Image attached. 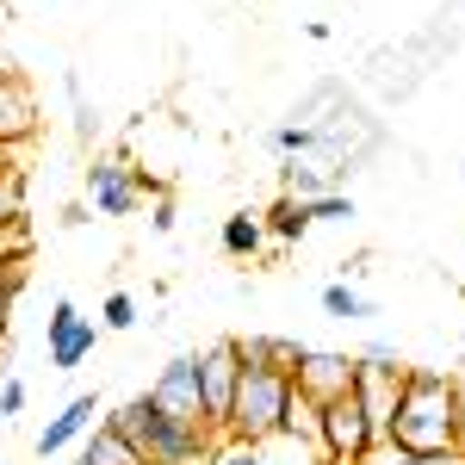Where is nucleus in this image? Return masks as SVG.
<instances>
[{"instance_id":"5701e85b","label":"nucleus","mask_w":465,"mask_h":465,"mask_svg":"<svg viewBox=\"0 0 465 465\" xmlns=\"http://www.w3.org/2000/svg\"><path fill=\"white\" fill-rule=\"evenodd\" d=\"M0 261H32V223L25 217L0 223Z\"/></svg>"},{"instance_id":"7c9ffc66","label":"nucleus","mask_w":465,"mask_h":465,"mask_svg":"<svg viewBox=\"0 0 465 465\" xmlns=\"http://www.w3.org/2000/svg\"><path fill=\"white\" fill-rule=\"evenodd\" d=\"M69 465H87V460H81V453H74V460H69Z\"/></svg>"},{"instance_id":"9d476101","label":"nucleus","mask_w":465,"mask_h":465,"mask_svg":"<svg viewBox=\"0 0 465 465\" xmlns=\"http://www.w3.org/2000/svg\"><path fill=\"white\" fill-rule=\"evenodd\" d=\"M37 137V94L19 69H0V155L25 149Z\"/></svg>"},{"instance_id":"6e6552de","label":"nucleus","mask_w":465,"mask_h":465,"mask_svg":"<svg viewBox=\"0 0 465 465\" xmlns=\"http://www.w3.org/2000/svg\"><path fill=\"white\" fill-rule=\"evenodd\" d=\"M149 403L162 410V416H174L186 429H205V397H199V354H174L155 379H149ZM212 434V429H205Z\"/></svg>"},{"instance_id":"ddd939ff","label":"nucleus","mask_w":465,"mask_h":465,"mask_svg":"<svg viewBox=\"0 0 465 465\" xmlns=\"http://www.w3.org/2000/svg\"><path fill=\"white\" fill-rule=\"evenodd\" d=\"M236 354H242V366H267V372H286L292 379L304 341H292V335H236Z\"/></svg>"},{"instance_id":"bb28decb","label":"nucleus","mask_w":465,"mask_h":465,"mask_svg":"<svg viewBox=\"0 0 465 465\" xmlns=\"http://www.w3.org/2000/svg\"><path fill=\"white\" fill-rule=\"evenodd\" d=\"M354 465H416V453H410V447H397V440H372Z\"/></svg>"},{"instance_id":"473e14b6","label":"nucleus","mask_w":465,"mask_h":465,"mask_svg":"<svg viewBox=\"0 0 465 465\" xmlns=\"http://www.w3.org/2000/svg\"><path fill=\"white\" fill-rule=\"evenodd\" d=\"M0 354H6V341H0Z\"/></svg>"},{"instance_id":"4468645a","label":"nucleus","mask_w":465,"mask_h":465,"mask_svg":"<svg viewBox=\"0 0 465 465\" xmlns=\"http://www.w3.org/2000/svg\"><path fill=\"white\" fill-rule=\"evenodd\" d=\"M217 249L230 254V261H254V254L267 249V223H261V212H230L223 223H217Z\"/></svg>"},{"instance_id":"423d86ee","label":"nucleus","mask_w":465,"mask_h":465,"mask_svg":"<svg viewBox=\"0 0 465 465\" xmlns=\"http://www.w3.org/2000/svg\"><path fill=\"white\" fill-rule=\"evenodd\" d=\"M236 379H242V354H236V335H217L212 348L199 354V397H205V429H212V440L230 429Z\"/></svg>"},{"instance_id":"a878e982","label":"nucleus","mask_w":465,"mask_h":465,"mask_svg":"<svg viewBox=\"0 0 465 465\" xmlns=\"http://www.w3.org/2000/svg\"><path fill=\"white\" fill-rule=\"evenodd\" d=\"M13 217H25V186L6 168V174H0V223H13Z\"/></svg>"},{"instance_id":"dca6fc26","label":"nucleus","mask_w":465,"mask_h":465,"mask_svg":"<svg viewBox=\"0 0 465 465\" xmlns=\"http://www.w3.org/2000/svg\"><path fill=\"white\" fill-rule=\"evenodd\" d=\"M322 317L366 322V317H379V311H372V298H366V292H354L348 280H329V286H322Z\"/></svg>"},{"instance_id":"c756f323","label":"nucleus","mask_w":465,"mask_h":465,"mask_svg":"<svg viewBox=\"0 0 465 465\" xmlns=\"http://www.w3.org/2000/svg\"><path fill=\"white\" fill-rule=\"evenodd\" d=\"M416 465H465V447H440V453H416Z\"/></svg>"},{"instance_id":"f3484780","label":"nucleus","mask_w":465,"mask_h":465,"mask_svg":"<svg viewBox=\"0 0 465 465\" xmlns=\"http://www.w3.org/2000/svg\"><path fill=\"white\" fill-rule=\"evenodd\" d=\"M280 440H298V447H317V403L292 385L286 397V416H280Z\"/></svg>"},{"instance_id":"20e7f679","label":"nucleus","mask_w":465,"mask_h":465,"mask_svg":"<svg viewBox=\"0 0 465 465\" xmlns=\"http://www.w3.org/2000/svg\"><path fill=\"white\" fill-rule=\"evenodd\" d=\"M81 193H87V212L131 217L149 193L162 199V180H149V168H137L131 155H94V162H87V174H81Z\"/></svg>"},{"instance_id":"b1692460","label":"nucleus","mask_w":465,"mask_h":465,"mask_svg":"<svg viewBox=\"0 0 465 465\" xmlns=\"http://www.w3.org/2000/svg\"><path fill=\"white\" fill-rule=\"evenodd\" d=\"M267 143H273V149L292 162V155H311V149H317V131H311V124H280Z\"/></svg>"},{"instance_id":"4be33fe9","label":"nucleus","mask_w":465,"mask_h":465,"mask_svg":"<svg viewBox=\"0 0 465 465\" xmlns=\"http://www.w3.org/2000/svg\"><path fill=\"white\" fill-rule=\"evenodd\" d=\"M304 212H311V223H348L354 217V199L348 193H322V199H304Z\"/></svg>"},{"instance_id":"f8f14e48","label":"nucleus","mask_w":465,"mask_h":465,"mask_svg":"<svg viewBox=\"0 0 465 465\" xmlns=\"http://www.w3.org/2000/svg\"><path fill=\"white\" fill-rule=\"evenodd\" d=\"M354 397H360V410H366V422H372V434H379V440H391L397 397H403V372H366V366H360Z\"/></svg>"},{"instance_id":"7ed1b4c3","label":"nucleus","mask_w":465,"mask_h":465,"mask_svg":"<svg viewBox=\"0 0 465 465\" xmlns=\"http://www.w3.org/2000/svg\"><path fill=\"white\" fill-rule=\"evenodd\" d=\"M286 397H292V379L286 372H267V366H242L236 379V403H230V429L236 440H273L280 434V416H286Z\"/></svg>"},{"instance_id":"aec40b11","label":"nucleus","mask_w":465,"mask_h":465,"mask_svg":"<svg viewBox=\"0 0 465 465\" xmlns=\"http://www.w3.org/2000/svg\"><path fill=\"white\" fill-rule=\"evenodd\" d=\"M100 329H112V335L137 329V298H131V292H106V304H100Z\"/></svg>"},{"instance_id":"f257e3e1","label":"nucleus","mask_w":465,"mask_h":465,"mask_svg":"<svg viewBox=\"0 0 465 465\" xmlns=\"http://www.w3.org/2000/svg\"><path fill=\"white\" fill-rule=\"evenodd\" d=\"M465 434V391L453 372H434V366H410L403 372V397H397V422L391 440L410 453H440V447H460Z\"/></svg>"},{"instance_id":"9b49d317","label":"nucleus","mask_w":465,"mask_h":465,"mask_svg":"<svg viewBox=\"0 0 465 465\" xmlns=\"http://www.w3.org/2000/svg\"><path fill=\"white\" fill-rule=\"evenodd\" d=\"M94 410H100V391H74L69 403H63V410H56V416L37 429V440H32L37 460H56V453H69L74 440L94 429Z\"/></svg>"},{"instance_id":"f03ea898","label":"nucleus","mask_w":465,"mask_h":465,"mask_svg":"<svg viewBox=\"0 0 465 465\" xmlns=\"http://www.w3.org/2000/svg\"><path fill=\"white\" fill-rule=\"evenodd\" d=\"M106 422L124 434L149 465H199V460H205V447H212V434H205V429H186V422H174V416H162L149 397L118 403Z\"/></svg>"},{"instance_id":"0eeeda50","label":"nucleus","mask_w":465,"mask_h":465,"mask_svg":"<svg viewBox=\"0 0 465 465\" xmlns=\"http://www.w3.org/2000/svg\"><path fill=\"white\" fill-rule=\"evenodd\" d=\"M100 348V322L81 317L74 298H56L50 304V322H44V354H50V372H74L87 366V354Z\"/></svg>"},{"instance_id":"393cba45","label":"nucleus","mask_w":465,"mask_h":465,"mask_svg":"<svg viewBox=\"0 0 465 465\" xmlns=\"http://www.w3.org/2000/svg\"><path fill=\"white\" fill-rule=\"evenodd\" d=\"M354 360L366 366V372H410V366H403V354H397V341H366Z\"/></svg>"},{"instance_id":"1a4fd4ad","label":"nucleus","mask_w":465,"mask_h":465,"mask_svg":"<svg viewBox=\"0 0 465 465\" xmlns=\"http://www.w3.org/2000/svg\"><path fill=\"white\" fill-rule=\"evenodd\" d=\"M360 379V360L341 354V348H304L298 366H292V385L311 397V403H335V397H348Z\"/></svg>"},{"instance_id":"a211bd4d","label":"nucleus","mask_w":465,"mask_h":465,"mask_svg":"<svg viewBox=\"0 0 465 465\" xmlns=\"http://www.w3.org/2000/svg\"><path fill=\"white\" fill-rule=\"evenodd\" d=\"M199 465H267V447H254V440H236V434H217L212 447H205V460Z\"/></svg>"},{"instance_id":"39448f33","label":"nucleus","mask_w":465,"mask_h":465,"mask_svg":"<svg viewBox=\"0 0 465 465\" xmlns=\"http://www.w3.org/2000/svg\"><path fill=\"white\" fill-rule=\"evenodd\" d=\"M379 434L366 422V410H360V397H335V403H317V453L322 465H354L366 447H372Z\"/></svg>"},{"instance_id":"c85d7f7f","label":"nucleus","mask_w":465,"mask_h":465,"mask_svg":"<svg viewBox=\"0 0 465 465\" xmlns=\"http://www.w3.org/2000/svg\"><path fill=\"white\" fill-rule=\"evenodd\" d=\"M149 230H155V236H168V230H174V199H168V193L155 199V212H149Z\"/></svg>"},{"instance_id":"2eb2a0df","label":"nucleus","mask_w":465,"mask_h":465,"mask_svg":"<svg viewBox=\"0 0 465 465\" xmlns=\"http://www.w3.org/2000/svg\"><path fill=\"white\" fill-rule=\"evenodd\" d=\"M261 223H267V236L280 242V249H298L317 223H311V212H304V199H292V193H280L267 212H261Z\"/></svg>"},{"instance_id":"2f4dec72","label":"nucleus","mask_w":465,"mask_h":465,"mask_svg":"<svg viewBox=\"0 0 465 465\" xmlns=\"http://www.w3.org/2000/svg\"><path fill=\"white\" fill-rule=\"evenodd\" d=\"M0 174H6V155H0Z\"/></svg>"},{"instance_id":"cd10ccee","label":"nucleus","mask_w":465,"mask_h":465,"mask_svg":"<svg viewBox=\"0 0 465 465\" xmlns=\"http://www.w3.org/2000/svg\"><path fill=\"white\" fill-rule=\"evenodd\" d=\"M19 410H25V385H19V379H6V385H0V422H13Z\"/></svg>"},{"instance_id":"6ab92c4d","label":"nucleus","mask_w":465,"mask_h":465,"mask_svg":"<svg viewBox=\"0 0 465 465\" xmlns=\"http://www.w3.org/2000/svg\"><path fill=\"white\" fill-rule=\"evenodd\" d=\"M63 87H69V100H74V137H81V143H94V137H100V106H94V100H87V87H81V74H63Z\"/></svg>"},{"instance_id":"72a5a7b5","label":"nucleus","mask_w":465,"mask_h":465,"mask_svg":"<svg viewBox=\"0 0 465 465\" xmlns=\"http://www.w3.org/2000/svg\"><path fill=\"white\" fill-rule=\"evenodd\" d=\"M0 69H6V63H0Z\"/></svg>"},{"instance_id":"412c9836","label":"nucleus","mask_w":465,"mask_h":465,"mask_svg":"<svg viewBox=\"0 0 465 465\" xmlns=\"http://www.w3.org/2000/svg\"><path fill=\"white\" fill-rule=\"evenodd\" d=\"M25 292V261H0V341H6V322H13V298Z\"/></svg>"}]
</instances>
